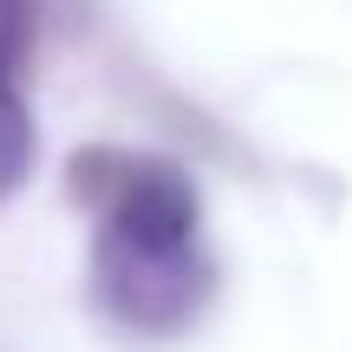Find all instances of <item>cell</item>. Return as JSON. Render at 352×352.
I'll list each match as a JSON object with an SVG mask.
<instances>
[{"instance_id": "obj_1", "label": "cell", "mask_w": 352, "mask_h": 352, "mask_svg": "<svg viewBox=\"0 0 352 352\" xmlns=\"http://www.w3.org/2000/svg\"><path fill=\"white\" fill-rule=\"evenodd\" d=\"M91 300L104 320L138 340H176L209 300V248H202V209L176 164L157 157H91Z\"/></svg>"}, {"instance_id": "obj_3", "label": "cell", "mask_w": 352, "mask_h": 352, "mask_svg": "<svg viewBox=\"0 0 352 352\" xmlns=\"http://www.w3.org/2000/svg\"><path fill=\"white\" fill-rule=\"evenodd\" d=\"M39 39V0H0V72L20 78V65L33 59Z\"/></svg>"}, {"instance_id": "obj_2", "label": "cell", "mask_w": 352, "mask_h": 352, "mask_svg": "<svg viewBox=\"0 0 352 352\" xmlns=\"http://www.w3.org/2000/svg\"><path fill=\"white\" fill-rule=\"evenodd\" d=\"M39 157V131H33V104L20 98V78L0 72V202L33 176Z\"/></svg>"}]
</instances>
